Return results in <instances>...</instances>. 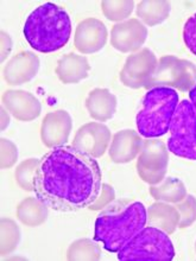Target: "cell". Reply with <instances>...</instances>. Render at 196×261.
I'll return each mask as SVG.
<instances>
[{
    "label": "cell",
    "instance_id": "cell-11",
    "mask_svg": "<svg viewBox=\"0 0 196 261\" xmlns=\"http://www.w3.org/2000/svg\"><path fill=\"white\" fill-rule=\"evenodd\" d=\"M108 32L103 21L96 18H87L76 27L74 44L83 55L95 54L106 45Z\"/></svg>",
    "mask_w": 196,
    "mask_h": 261
},
{
    "label": "cell",
    "instance_id": "cell-10",
    "mask_svg": "<svg viewBox=\"0 0 196 261\" xmlns=\"http://www.w3.org/2000/svg\"><path fill=\"white\" fill-rule=\"evenodd\" d=\"M110 143L111 130L106 125L101 122H88L78 129L72 146L93 158H100L106 153Z\"/></svg>",
    "mask_w": 196,
    "mask_h": 261
},
{
    "label": "cell",
    "instance_id": "cell-29",
    "mask_svg": "<svg viewBox=\"0 0 196 261\" xmlns=\"http://www.w3.org/2000/svg\"><path fill=\"white\" fill-rule=\"evenodd\" d=\"M183 42L187 49L196 56V13L188 18L183 27Z\"/></svg>",
    "mask_w": 196,
    "mask_h": 261
},
{
    "label": "cell",
    "instance_id": "cell-21",
    "mask_svg": "<svg viewBox=\"0 0 196 261\" xmlns=\"http://www.w3.org/2000/svg\"><path fill=\"white\" fill-rule=\"evenodd\" d=\"M150 194L155 199L170 203H179L183 201L187 196V190L184 184L180 179L168 177L159 186L152 187Z\"/></svg>",
    "mask_w": 196,
    "mask_h": 261
},
{
    "label": "cell",
    "instance_id": "cell-22",
    "mask_svg": "<svg viewBox=\"0 0 196 261\" xmlns=\"http://www.w3.org/2000/svg\"><path fill=\"white\" fill-rule=\"evenodd\" d=\"M169 13L170 3L168 2H141L137 7V16L149 27L164 21Z\"/></svg>",
    "mask_w": 196,
    "mask_h": 261
},
{
    "label": "cell",
    "instance_id": "cell-18",
    "mask_svg": "<svg viewBox=\"0 0 196 261\" xmlns=\"http://www.w3.org/2000/svg\"><path fill=\"white\" fill-rule=\"evenodd\" d=\"M89 70L90 65L85 56L68 54L59 60L55 72L61 82L72 85L85 80L89 75Z\"/></svg>",
    "mask_w": 196,
    "mask_h": 261
},
{
    "label": "cell",
    "instance_id": "cell-23",
    "mask_svg": "<svg viewBox=\"0 0 196 261\" xmlns=\"http://www.w3.org/2000/svg\"><path fill=\"white\" fill-rule=\"evenodd\" d=\"M101 251L95 240L89 239H80L69 246L67 252L68 260H99Z\"/></svg>",
    "mask_w": 196,
    "mask_h": 261
},
{
    "label": "cell",
    "instance_id": "cell-27",
    "mask_svg": "<svg viewBox=\"0 0 196 261\" xmlns=\"http://www.w3.org/2000/svg\"><path fill=\"white\" fill-rule=\"evenodd\" d=\"M176 209L180 213V228L189 227L196 221V198L187 195L183 201L177 203Z\"/></svg>",
    "mask_w": 196,
    "mask_h": 261
},
{
    "label": "cell",
    "instance_id": "cell-9",
    "mask_svg": "<svg viewBox=\"0 0 196 261\" xmlns=\"http://www.w3.org/2000/svg\"><path fill=\"white\" fill-rule=\"evenodd\" d=\"M158 61L151 50L141 49L126 59L120 71V81L129 88L138 89L145 87Z\"/></svg>",
    "mask_w": 196,
    "mask_h": 261
},
{
    "label": "cell",
    "instance_id": "cell-13",
    "mask_svg": "<svg viewBox=\"0 0 196 261\" xmlns=\"http://www.w3.org/2000/svg\"><path fill=\"white\" fill-rule=\"evenodd\" d=\"M148 29L138 19H129L115 24L111 31V44L120 53L136 51L144 44Z\"/></svg>",
    "mask_w": 196,
    "mask_h": 261
},
{
    "label": "cell",
    "instance_id": "cell-14",
    "mask_svg": "<svg viewBox=\"0 0 196 261\" xmlns=\"http://www.w3.org/2000/svg\"><path fill=\"white\" fill-rule=\"evenodd\" d=\"M3 106L19 121H32L41 115L42 105L32 93L25 90H6L3 94Z\"/></svg>",
    "mask_w": 196,
    "mask_h": 261
},
{
    "label": "cell",
    "instance_id": "cell-31",
    "mask_svg": "<svg viewBox=\"0 0 196 261\" xmlns=\"http://www.w3.org/2000/svg\"><path fill=\"white\" fill-rule=\"evenodd\" d=\"M189 99H190V103L193 105V108L196 113V85L189 90Z\"/></svg>",
    "mask_w": 196,
    "mask_h": 261
},
{
    "label": "cell",
    "instance_id": "cell-8",
    "mask_svg": "<svg viewBox=\"0 0 196 261\" xmlns=\"http://www.w3.org/2000/svg\"><path fill=\"white\" fill-rule=\"evenodd\" d=\"M168 163V150L163 141H143V146L137 161V171L144 182L152 186L161 183L165 177Z\"/></svg>",
    "mask_w": 196,
    "mask_h": 261
},
{
    "label": "cell",
    "instance_id": "cell-1",
    "mask_svg": "<svg viewBox=\"0 0 196 261\" xmlns=\"http://www.w3.org/2000/svg\"><path fill=\"white\" fill-rule=\"evenodd\" d=\"M103 173L92 155L68 145L49 151L34 180L36 197L56 212L89 208L103 189Z\"/></svg>",
    "mask_w": 196,
    "mask_h": 261
},
{
    "label": "cell",
    "instance_id": "cell-16",
    "mask_svg": "<svg viewBox=\"0 0 196 261\" xmlns=\"http://www.w3.org/2000/svg\"><path fill=\"white\" fill-rule=\"evenodd\" d=\"M143 141L139 134L132 129H122L115 133L108 148L110 158L118 164H124L133 161L140 153Z\"/></svg>",
    "mask_w": 196,
    "mask_h": 261
},
{
    "label": "cell",
    "instance_id": "cell-4",
    "mask_svg": "<svg viewBox=\"0 0 196 261\" xmlns=\"http://www.w3.org/2000/svg\"><path fill=\"white\" fill-rule=\"evenodd\" d=\"M179 101V94L173 88L158 87L149 89L143 99V107L136 118L140 136L146 139L164 136L172 126Z\"/></svg>",
    "mask_w": 196,
    "mask_h": 261
},
{
    "label": "cell",
    "instance_id": "cell-19",
    "mask_svg": "<svg viewBox=\"0 0 196 261\" xmlns=\"http://www.w3.org/2000/svg\"><path fill=\"white\" fill-rule=\"evenodd\" d=\"M149 223L166 234H173L180 223V213L175 206L164 203H154L149 208Z\"/></svg>",
    "mask_w": 196,
    "mask_h": 261
},
{
    "label": "cell",
    "instance_id": "cell-2",
    "mask_svg": "<svg viewBox=\"0 0 196 261\" xmlns=\"http://www.w3.org/2000/svg\"><path fill=\"white\" fill-rule=\"evenodd\" d=\"M148 222L143 203H122L108 205L95 220L94 240L101 242L107 252L118 253Z\"/></svg>",
    "mask_w": 196,
    "mask_h": 261
},
{
    "label": "cell",
    "instance_id": "cell-25",
    "mask_svg": "<svg viewBox=\"0 0 196 261\" xmlns=\"http://www.w3.org/2000/svg\"><path fill=\"white\" fill-rule=\"evenodd\" d=\"M39 162L41 159L37 158H30L20 163L17 166L16 173V180L21 189L25 191H34V180L36 176V171H37Z\"/></svg>",
    "mask_w": 196,
    "mask_h": 261
},
{
    "label": "cell",
    "instance_id": "cell-5",
    "mask_svg": "<svg viewBox=\"0 0 196 261\" xmlns=\"http://www.w3.org/2000/svg\"><path fill=\"white\" fill-rule=\"evenodd\" d=\"M175 248L168 234L157 227H144L118 252L121 261H172Z\"/></svg>",
    "mask_w": 196,
    "mask_h": 261
},
{
    "label": "cell",
    "instance_id": "cell-28",
    "mask_svg": "<svg viewBox=\"0 0 196 261\" xmlns=\"http://www.w3.org/2000/svg\"><path fill=\"white\" fill-rule=\"evenodd\" d=\"M2 144V159H0V166L2 169H10L16 164L18 159V150L17 146L12 141L5 138L0 140Z\"/></svg>",
    "mask_w": 196,
    "mask_h": 261
},
{
    "label": "cell",
    "instance_id": "cell-24",
    "mask_svg": "<svg viewBox=\"0 0 196 261\" xmlns=\"http://www.w3.org/2000/svg\"><path fill=\"white\" fill-rule=\"evenodd\" d=\"M20 240V230L16 222L10 219L2 220V242H0V253L6 255L12 253L17 248Z\"/></svg>",
    "mask_w": 196,
    "mask_h": 261
},
{
    "label": "cell",
    "instance_id": "cell-6",
    "mask_svg": "<svg viewBox=\"0 0 196 261\" xmlns=\"http://www.w3.org/2000/svg\"><path fill=\"white\" fill-rule=\"evenodd\" d=\"M169 130L168 150L177 157L196 161V113L190 101L179 103Z\"/></svg>",
    "mask_w": 196,
    "mask_h": 261
},
{
    "label": "cell",
    "instance_id": "cell-3",
    "mask_svg": "<svg viewBox=\"0 0 196 261\" xmlns=\"http://www.w3.org/2000/svg\"><path fill=\"white\" fill-rule=\"evenodd\" d=\"M23 34L29 45L36 51L42 54L57 51L70 39V17L63 7L54 3H44L29 14Z\"/></svg>",
    "mask_w": 196,
    "mask_h": 261
},
{
    "label": "cell",
    "instance_id": "cell-15",
    "mask_svg": "<svg viewBox=\"0 0 196 261\" xmlns=\"http://www.w3.org/2000/svg\"><path fill=\"white\" fill-rule=\"evenodd\" d=\"M39 59L31 51H21L12 57L4 68V79L10 86L24 85L37 75Z\"/></svg>",
    "mask_w": 196,
    "mask_h": 261
},
{
    "label": "cell",
    "instance_id": "cell-7",
    "mask_svg": "<svg viewBox=\"0 0 196 261\" xmlns=\"http://www.w3.org/2000/svg\"><path fill=\"white\" fill-rule=\"evenodd\" d=\"M196 85V65L175 56H163L148 80L145 88L158 87L176 88L181 92L190 90Z\"/></svg>",
    "mask_w": 196,
    "mask_h": 261
},
{
    "label": "cell",
    "instance_id": "cell-26",
    "mask_svg": "<svg viewBox=\"0 0 196 261\" xmlns=\"http://www.w3.org/2000/svg\"><path fill=\"white\" fill-rule=\"evenodd\" d=\"M133 7V2H108V0H105L101 3L104 16L112 21L126 19L132 13Z\"/></svg>",
    "mask_w": 196,
    "mask_h": 261
},
{
    "label": "cell",
    "instance_id": "cell-20",
    "mask_svg": "<svg viewBox=\"0 0 196 261\" xmlns=\"http://www.w3.org/2000/svg\"><path fill=\"white\" fill-rule=\"evenodd\" d=\"M48 206L37 197H28L17 206V217L28 227H38L48 219Z\"/></svg>",
    "mask_w": 196,
    "mask_h": 261
},
{
    "label": "cell",
    "instance_id": "cell-17",
    "mask_svg": "<svg viewBox=\"0 0 196 261\" xmlns=\"http://www.w3.org/2000/svg\"><path fill=\"white\" fill-rule=\"evenodd\" d=\"M86 108L94 120L107 121L117 111V97L106 88H95L87 96Z\"/></svg>",
    "mask_w": 196,
    "mask_h": 261
},
{
    "label": "cell",
    "instance_id": "cell-12",
    "mask_svg": "<svg viewBox=\"0 0 196 261\" xmlns=\"http://www.w3.org/2000/svg\"><path fill=\"white\" fill-rule=\"evenodd\" d=\"M72 129V119L67 111L50 112L41 125L42 143L49 148L63 146L69 140Z\"/></svg>",
    "mask_w": 196,
    "mask_h": 261
},
{
    "label": "cell",
    "instance_id": "cell-30",
    "mask_svg": "<svg viewBox=\"0 0 196 261\" xmlns=\"http://www.w3.org/2000/svg\"><path fill=\"white\" fill-rule=\"evenodd\" d=\"M114 197H115V194H114L113 188L108 186V184H103V189H101L99 197H97L96 201L89 206V209L92 210L103 209L108 204V203L113 201Z\"/></svg>",
    "mask_w": 196,
    "mask_h": 261
}]
</instances>
